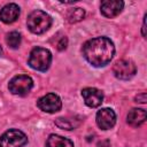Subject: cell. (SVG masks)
<instances>
[{
  "label": "cell",
  "instance_id": "1",
  "mask_svg": "<svg viewBox=\"0 0 147 147\" xmlns=\"http://www.w3.org/2000/svg\"><path fill=\"white\" fill-rule=\"evenodd\" d=\"M82 51L90 64L93 67H105L111 61L115 54V46L109 38L96 37L87 40L83 45Z\"/></svg>",
  "mask_w": 147,
  "mask_h": 147
},
{
  "label": "cell",
  "instance_id": "2",
  "mask_svg": "<svg viewBox=\"0 0 147 147\" xmlns=\"http://www.w3.org/2000/svg\"><path fill=\"white\" fill-rule=\"evenodd\" d=\"M26 24H28L29 30L32 33L41 34L51 28L52 17L42 10H34L28 16Z\"/></svg>",
  "mask_w": 147,
  "mask_h": 147
},
{
  "label": "cell",
  "instance_id": "3",
  "mask_svg": "<svg viewBox=\"0 0 147 147\" xmlns=\"http://www.w3.org/2000/svg\"><path fill=\"white\" fill-rule=\"evenodd\" d=\"M52 62V54L48 49L42 47H36L31 51L28 63L29 65L38 71H46Z\"/></svg>",
  "mask_w": 147,
  "mask_h": 147
},
{
  "label": "cell",
  "instance_id": "4",
  "mask_svg": "<svg viewBox=\"0 0 147 147\" xmlns=\"http://www.w3.org/2000/svg\"><path fill=\"white\" fill-rule=\"evenodd\" d=\"M26 142L25 133L16 129L8 130L0 137V147H23Z\"/></svg>",
  "mask_w": 147,
  "mask_h": 147
},
{
  "label": "cell",
  "instance_id": "5",
  "mask_svg": "<svg viewBox=\"0 0 147 147\" xmlns=\"http://www.w3.org/2000/svg\"><path fill=\"white\" fill-rule=\"evenodd\" d=\"M33 86V80L31 77L26 75H18L10 79L9 82V91L16 95H26Z\"/></svg>",
  "mask_w": 147,
  "mask_h": 147
},
{
  "label": "cell",
  "instance_id": "6",
  "mask_svg": "<svg viewBox=\"0 0 147 147\" xmlns=\"http://www.w3.org/2000/svg\"><path fill=\"white\" fill-rule=\"evenodd\" d=\"M113 72L116 78L122 80H129L136 75L137 68L131 60H119L114 64Z\"/></svg>",
  "mask_w": 147,
  "mask_h": 147
},
{
  "label": "cell",
  "instance_id": "7",
  "mask_svg": "<svg viewBox=\"0 0 147 147\" xmlns=\"http://www.w3.org/2000/svg\"><path fill=\"white\" fill-rule=\"evenodd\" d=\"M37 106L40 110L45 111V113H56L61 109L62 107V101L60 99V96L55 93H48L44 96H41L38 101H37Z\"/></svg>",
  "mask_w": 147,
  "mask_h": 147
},
{
  "label": "cell",
  "instance_id": "8",
  "mask_svg": "<svg viewBox=\"0 0 147 147\" xmlns=\"http://www.w3.org/2000/svg\"><path fill=\"white\" fill-rule=\"evenodd\" d=\"M96 124L102 130L111 129L116 123V114L110 108H102L96 113Z\"/></svg>",
  "mask_w": 147,
  "mask_h": 147
},
{
  "label": "cell",
  "instance_id": "9",
  "mask_svg": "<svg viewBox=\"0 0 147 147\" xmlns=\"http://www.w3.org/2000/svg\"><path fill=\"white\" fill-rule=\"evenodd\" d=\"M82 95L84 99V102L90 108H96L99 107L103 101V93L94 87H86L83 88Z\"/></svg>",
  "mask_w": 147,
  "mask_h": 147
},
{
  "label": "cell",
  "instance_id": "10",
  "mask_svg": "<svg viewBox=\"0 0 147 147\" xmlns=\"http://www.w3.org/2000/svg\"><path fill=\"white\" fill-rule=\"evenodd\" d=\"M124 7V2L121 0H106L101 2V13L108 18L117 16Z\"/></svg>",
  "mask_w": 147,
  "mask_h": 147
},
{
  "label": "cell",
  "instance_id": "11",
  "mask_svg": "<svg viewBox=\"0 0 147 147\" xmlns=\"http://www.w3.org/2000/svg\"><path fill=\"white\" fill-rule=\"evenodd\" d=\"M20 15V7L16 3H8L2 7L0 10V20L3 23H13L18 18Z\"/></svg>",
  "mask_w": 147,
  "mask_h": 147
},
{
  "label": "cell",
  "instance_id": "12",
  "mask_svg": "<svg viewBox=\"0 0 147 147\" xmlns=\"http://www.w3.org/2000/svg\"><path fill=\"white\" fill-rule=\"evenodd\" d=\"M145 121H146V110L144 109L133 108L127 114V123L133 127L140 126Z\"/></svg>",
  "mask_w": 147,
  "mask_h": 147
},
{
  "label": "cell",
  "instance_id": "13",
  "mask_svg": "<svg viewBox=\"0 0 147 147\" xmlns=\"http://www.w3.org/2000/svg\"><path fill=\"white\" fill-rule=\"evenodd\" d=\"M45 147H74V142L59 134H51L47 138Z\"/></svg>",
  "mask_w": 147,
  "mask_h": 147
},
{
  "label": "cell",
  "instance_id": "14",
  "mask_svg": "<svg viewBox=\"0 0 147 147\" xmlns=\"http://www.w3.org/2000/svg\"><path fill=\"white\" fill-rule=\"evenodd\" d=\"M80 123V119H75L74 117H59L55 121V124L64 130H72L76 126H78Z\"/></svg>",
  "mask_w": 147,
  "mask_h": 147
},
{
  "label": "cell",
  "instance_id": "15",
  "mask_svg": "<svg viewBox=\"0 0 147 147\" xmlns=\"http://www.w3.org/2000/svg\"><path fill=\"white\" fill-rule=\"evenodd\" d=\"M85 16V11L84 9L82 8H74V9H70L67 14V20L69 23H76V22H79L84 18Z\"/></svg>",
  "mask_w": 147,
  "mask_h": 147
},
{
  "label": "cell",
  "instance_id": "16",
  "mask_svg": "<svg viewBox=\"0 0 147 147\" xmlns=\"http://www.w3.org/2000/svg\"><path fill=\"white\" fill-rule=\"evenodd\" d=\"M21 40H22L21 34L18 32H16V31L9 32L7 34V37H6V42L11 48H17L20 46V44H21Z\"/></svg>",
  "mask_w": 147,
  "mask_h": 147
},
{
  "label": "cell",
  "instance_id": "17",
  "mask_svg": "<svg viewBox=\"0 0 147 147\" xmlns=\"http://www.w3.org/2000/svg\"><path fill=\"white\" fill-rule=\"evenodd\" d=\"M67 42H68L67 38H65V37H61V39L56 42V48H57L59 51L65 49V48H67Z\"/></svg>",
  "mask_w": 147,
  "mask_h": 147
},
{
  "label": "cell",
  "instance_id": "18",
  "mask_svg": "<svg viewBox=\"0 0 147 147\" xmlns=\"http://www.w3.org/2000/svg\"><path fill=\"white\" fill-rule=\"evenodd\" d=\"M136 102H139V103H146V93L138 94V95L136 96Z\"/></svg>",
  "mask_w": 147,
  "mask_h": 147
},
{
  "label": "cell",
  "instance_id": "19",
  "mask_svg": "<svg viewBox=\"0 0 147 147\" xmlns=\"http://www.w3.org/2000/svg\"><path fill=\"white\" fill-rule=\"evenodd\" d=\"M96 147H110V141L107 140V139L106 140H101V141L98 142Z\"/></svg>",
  "mask_w": 147,
  "mask_h": 147
},
{
  "label": "cell",
  "instance_id": "20",
  "mask_svg": "<svg viewBox=\"0 0 147 147\" xmlns=\"http://www.w3.org/2000/svg\"><path fill=\"white\" fill-rule=\"evenodd\" d=\"M142 36L146 37V15L144 17V24H142Z\"/></svg>",
  "mask_w": 147,
  "mask_h": 147
},
{
  "label": "cell",
  "instance_id": "21",
  "mask_svg": "<svg viewBox=\"0 0 147 147\" xmlns=\"http://www.w3.org/2000/svg\"><path fill=\"white\" fill-rule=\"evenodd\" d=\"M1 53H2V48H1V46H0V55H1Z\"/></svg>",
  "mask_w": 147,
  "mask_h": 147
}]
</instances>
